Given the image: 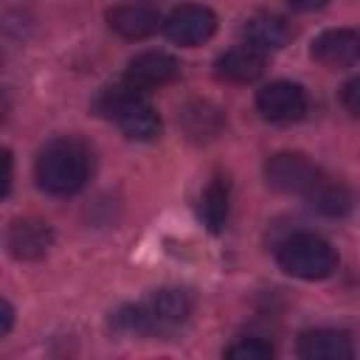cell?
Here are the masks:
<instances>
[{"label":"cell","instance_id":"obj_6","mask_svg":"<svg viewBox=\"0 0 360 360\" xmlns=\"http://www.w3.org/2000/svg\"><path fill=\"white\" fill-rule=\"evenodd\" d=\"M214 31H217V14L200 3H183L163 20V34L183 48L202 45L205 39L214 37Z\"/></svg>","mask_w":360,"mask_h":360},{"label":"cell","instance_id":"obj_1","mask_svg":"<svg viewBox=\"0 0 360 360\" xmlns=\"http://www.w3.org/2000/svg\"><path fill=\"white\" fill-rule=\"evenodd\" d=\"M93 172V155L87 149V143H82L79 138H56L51 141L34 166L37 183L42 191L53 194V197H68L84 188V183L90 180Z\"/></svg>","mask_w":360,"mask_h":360},{"label":"cell","instance_id":"obj_4","mask_svg":"<svg viewBox=\"0 0 360 360\" xmlns=\"http://www.w3.org/2000/svg\"><path fill=\"white\" fill-rule=\"evenodd\" d=\"M191 309H194V301H191V295L186 290H177V287L155 290L141 304H135L141 338L143 335H149V338L174 335L177 329H183L188 323Z\"/></svg>","mask_w":360,"mask_h":360},{"label":"cell","instance_id":"obj_8","mask_svg":"<svg viewBox=\"0 0 360 360\" xmlns=\"http://www.w3.org/2000/svg\"><path fill=\"white\" fill-rule=\"evenodd\" d=\"M264 51L242 42V45H233L228 48L225 53L217 56L214 62V76L219 82H231V84H248L253 79H259L264 73Z\"/></svg>","mask_w":360,"mask_h":360},{"label":"cell","instance_id":"obj_20","mask_svg":"<svg viewBox=\"0 0 360 360\" xmlns=\"http://www.w3.org/2000/svg\"><path fill=\"white\" fill-rule=\"evenodd\" d=\"M295 11H318V8H323L329 0H287Z\"/></svg>","mask_w":360,"mask_h":360},{"label":"cell","instance_id":"obj_14","mask_svg":"<svg viewBox=\"0 0 360 360\" xmlns=\"http://www.w3.org/2000/svg\"><path fill=\"white\" fill-rule=\"evenodd\" d=\"M298 354L304 360H349L354 357V346L346 332L309 329L298 338Z\"/></svg>","mask_w":360,"mask_h":360},{"label":"cell","instance_id":"obj_16","mask_svg":"<svg viewBox=\"0 0 360 360\" xmlns=\"http://www.w3.org/2000/svg\"><path fill=\"white\" fill-rule=\"evenodd\" d=\"M180 124L191 141H211L219 135L225 118H222L219 107H214L211 101H191L183 107Z\"/></svg>","mask_w":360,"mask_h":360},{"label":"cell","instance_id":"obj_18","mask_svg":"<svg viewBox=\"0 0 360 360\" xmlns=\"http://www.w3.org/2000/svg\"><path fill=\"white\" fill-rule=\"evenodd\" d=\"M225 357H231V360H270L273 346L259 340V338H242L225 349Z\"/></svg>","mask_w":360,"mask_h":360},{"label":"cell","instance_id":"obj_9","mask_svg":"<svg viewBox=\"0 0 360 360\" xmlns=\"http://www.w3.org/2000/svg\"><path fill=\"white\" fill-rule=\"evenodd\" d=\"M312 59L326 68H349L360 62V31L329 28L312 39Z\"/></svg>","mask_w":360,"mask_h":360},{"label":"cell","instance_id":"obj_22","mask_svg":"<svg viewBox=\"0 0 360 360\" xmlns=\"http://www.w3.org/2000/svg\"><path fill=\"white\" fill-rule=\"evenodd\" d=\"M11 318H14V309H11L8 301H3V335L11 329Z\"/></svg>","mask_w":360,"mask_h":360},{"label":"cell","instance_id":"obj_17","mask_svg":"<svg viewBox=\"0 0 360 360\" xmlns=\"http://www.w3.org/2000/svg\"><path fill=\"white\" fill-rule=\"evenodd\" d=\"M307 200H309V205H312L318 214H323V217H343V214L352 208V194H349L343 186L329 183L326 177L315 186V191H312Z\"/></svg>","mask_w":360,"mask_h":360},{"label":"cell","instance_id":"obj_10","mask_svg":"<svg viewBox=\"0 0 360 360\" xmlns=\"http://www.w3.org/2000/svg\"><path fill=\"white\" fill-rule=\"evenodd\" d=\"M110 28L124 39H146L158 28H163V17L158 8L146 3H124L107 11Z\"/></svg>","mask_w":360,"mask_h":360},{"label":"cell","instance_id":"obj_19","mask_svg":"<svg viewBox=\"0 0 360 360\" xmlns=\"http://www.w3.org/2000/svg\"><path fill=\"white\" fill-rule=\"evenodd\" d=\"M340 98H343V107H346L352 115H357V118H360V76H354L352 82H346V84H343Z\"/></svg>","mask_w":360,"mask_h":360},{"label":"cell","instance_id":"obj_12","mask_svg":"<svg viewBox=\"0 0 360 360\" xmlns=\"http://www.w3.org/2000/svg\"><path fill=\"white\" fill-rule=\"evenodd\" d=\"M51 242H53V233H51L48 222H39V219H17L6 231V248H8V253L14 259H22V262L42 259L48 253Z\"/></svg>","mask_w":360,"mask_h":360},{"label":"cell","instance_id":"obj_21","mask_svg":"<svg viewBox=\"0 0 360 360\" xmlns=\"http://www.w3.org/2000/svg\"><path fill=\"white\" fill-rule=\"evenodd\" d=\"M3 163H6V177H3V197H8L11 191V152L3 155Z\"/></svg>","mask_w":360,"mask_h":360},{"label":"cell","instance_id":"obj_2","mask_svg":"<svg viewBox=\"0 0 360 360\" xmlns=\"http://www.w3.org/2000/svg\"><path fill=\"white\" fill-rule=\"evenodd\" d=\"M96 112L115 121L129 141H155L160 135V115L146 101V90L132 82L112 84L96 98Z\"/></svg>","mask_w":360,"mask_h":360},{"label":"cell","instance_id":"obj_11","mask_svg":"<svg viewBox=\"0 0 360 360\" xmlns=\"http://www.w3.org/2000/svg\"><path fill=\"white\" fill-rule=\"evenodd\" d=\"M180 76V62L166 51H143L135 59H129L127 82H132L141 90L169 84Z\"/></svg>","mask_w":360,"mask_h":360},{"label":"cell","instance_id":"obj_15","mask_svg":"<svg viewBox=\"0 0 360 360\" xmlns=\"http://www.w3.org/2000/svg\"><path fill=\"white\" fill-rule=\"evenodd\" d=\"M228 208H231V183L222 174H214L211 183L202 188L200 194V219L208 231H222L225 219H228Z\"/></svg>","mask_w":360,"mask_h":360},{"label":"cell","instance_id":"obj_13","mask_svg":"<svg viewBox=\"0 0 360 360\" xmlns=\"http://www.w3.org/2000/svg\"><path fill=\"white\" fill-rule=\"evenodd\" d=\"M242 34H245L248 45H253V48L267 53V51H281L292 39V25L284 17H278V14L259 11V14L245 20Z\"/></svg>","mask_w":360,"mask_h":360},{"label":"cell","instance_id":"obj_5","mask_svg":"<svg viewBox=\"0 0 360 360\" xmlns=\"http://www.w3.org/2000/svg\"><path fill=\"white\" fill-rule=\"evenodd\" d=\"M264 180L270 188L281 194H301L309 197L315 186L323 180L321 169L301 152H276L264 163Z\"/></svg>","mask_w":360,"mask_h":360},{"label":"cell","instance_id":"obj_7","mask_svg":"<svg viewBox=\"0 0 360 360\" xmlns=\"http://www.w3.org/2000/svg\"><path fill=\"white\" fill-rule=\"evenodd\" d=\"M256 110L273 124H290L307 112V93L301 84L278 79L256 93Z\"/></svg>","mask_w":360,"mask_h":360},{"label":"cell","instance_id":"obj_3","mask_svg":"<svg viewBox=\"0 0 360 360\" xmlns=\"http://www.w3.org/2000/svg\"><path fill=\"white\" fill-rule=\"evenodd\" d=\"M276 262L284 273H290L295 278L321 281L338 270V250L323 236H318L312 231H298L278 245Z\"/></svg>","mask_w":360,"mask_h":360}]
</instances>
